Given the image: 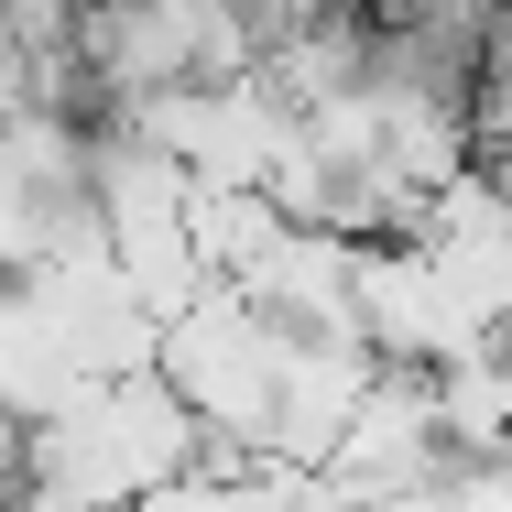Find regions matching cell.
Here are the masks:
<instances>
[{
    "label": "cell",
    "instance_id": "6da1fadb",
    "mask_svg": "<svg viewBox=\"0 0 512 512\" xmlns=\"http://www.w3.org/2000/svg\"><path fill=\"white\" fill-rule=\"evenodd\" d=\"M88 0H11V55H66Z\"/></svg>",
    "mask_w": 512,
    "mask_h": 512
}]
</instances>
